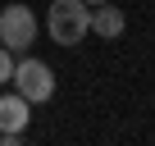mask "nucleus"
I'll return each instance as SVG.
<instances>
[{
	"mask_svg": "<svg viewBox=\"0 0 155 146\" xmlns=\"http://www.w3.org/2000/svg\"><path fill=\"white\" fill-rule=\"evenodd\" d=\"M32 41H37V14L28 5H5L0 9V46L23 55V50H32Z\"/></svg>",
	"mask_w": 155,
	"mask_h": 146,
	"instance_id": "7ed1b4c3",
	"label": "nucleus"
},
{
	"mask_svg": "<svg viewBox=\"0 0 155 146\" xmlns=\"http://www.w3.org/2000/svg\"><path fill=\"white\" fill-rule=\"evenodd\" d=\"M9 82H14V91H18L23 101L46 105V101L55 96V68H50L46 59H37V55L23 50V59L14 55V73H9Z\"/></svg>",
	"mask_w": 155,
	"mask_h": 146,
	"instance_id": "f03ea898",
	"label": "nucleus"
},
{
	"mask_svg": "<svg viewBox=\"0 0 155 146\" xmlns=\"http://www.w3.org/2000/svg\"><path fill=\"white\" fill-rule=\"evenodd\" d=\"M123 28H128V14L114 5V0H105V5H91V32H96L101 41H119V37H123Z\"/></svg>",
	"mask_w": 155,
	"mask_h": 146,
	"instance_id": "39448f33",
	"label": "nucleus"
},
{
	"mask_svg": "<svg viewBox=\"0 0 155 146\" xmlns=\"http://www.w3.org/2000/svg\"><path fill=\"white\" fill-rule=\"evenodd\" d=\"M9 73H14V50H5V46H0V87L9 82Z\"/></svg>",
	"mask_w": 155,
	"mask_h": 146,
	"instance_id": "423d86ee",
	"label": "nucleus"
},
{
	"mask_svg": "<svg viewBox=\"0 0 155 146\" xmlns=\"http://www.w3.org/2000/svg\"><path fill=\"white\" fill-rule=\"evenodd\" d=\"M87 5H105V0H87Z\"/></svg>",
	"mask_w": 155,
	"mask_h": 146,
	"instance_id": "0eeeda50",
	"label": "nucleus"
},
{
	"mask_svg": "<svg viewBox=\"0 0 155 146\" xmlns=\"http://www.w3.org/2000/svg\"><path fill=\"white\" fill-rule=\"evenodd\" d=\"M28 123H32V101H23L18 91H5V96H0V132L23 137Z\"/></svg>",
	"mask_w": 155,
	"mask_h": 146,
	"instance_id": "20e7f679",
	"label": "nucleus"
},
{
	"mask_svg": "<svg viewBox=\"0 0 155 146\" xmlns=\"http://www.w3.org/2000/svg\"><path fill=\"white\" fill-rule=\"evenodd\" d=\"M46 32H50L55 46H78L91 32V5H87V0H50Z\"/></svg>",
	"mask_w": 155,
	"mask_h": 146,
	"instance_id": "f257e3e1",
	"label": "nucleus"
}]
</instances>
